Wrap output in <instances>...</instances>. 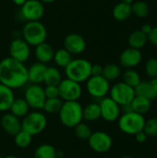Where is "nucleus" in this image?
Here are the masks:
<instances>
[{
	"label": "nucleus",
	"mask_w": 157,
	"mask_h": 158,
	"mask_svg": "<svg viewBox=\"0 0 157 158\" xmlns=\"http://www.w3.org/2000/svg\"><path fill=\"white\" fill-rule=\"evenodd\" d=\"M0 83L12 90L19 89L28 83V68L24 63L10 56L0 61Z\"/></svg>",
	"instance_id": "nucleus-1"
},
{
	"label": "nucleus",
	"mask_w": 157,
	"mask_h": 158,
	"mask_svg": "<svg viewBox=\"0 0 157 158\" xmlns=\"http://www.w3.org/2000/svg\"><path fill=\"white\" fill-rule=\"evenodd\" d=\"M83 106L79 101L63 102L58 112L60 122L67 128H74L83 120Z\"/></svg>",
	"instance_id": "nucleus-2"
},
{
	"label": "nucleus",
	"mask_w": 157,
	"mask_h": 158,
	"mask_svg": "<svg viewBox=\"0 0 157 158\" xmlns=\"http://www.w3.org/2000/svg\"><path fill=\"white\" fill-rule=\"evenodd\" d=\"M92 65L93 64L85 58L72 59L64 69L65 75L68 79H70L79 83L85 82L92 76Z\"/></svg>",
	"instance_id": "nucleus-3"
},
{
	"label": "nucleus",
	"mask_w": 157,
	"mask_h": 158,
	"mask_svg": "<svg viewBox=\"0 0 157 158\" xmlns=\"http://www.w3.org/2000/svg\"><path fill=\"white\" fill-rule=\"evenodd\" d=\"M145 120L146 119L143 115L130 111L120 115L118 119V129L123 133L134 136L138 132L143 131Z\"/></svg>",
	"instance_id": "nucleus-4"
},
{
	"label": "nucleus",
	"mask_w": 157,
	"mask_h": 158,
	"mask_svg": "<svg viewBox=\"0 0 157 158\" xmlns=\"http://www.w3.org/2000/svg\"><path fill=\"white\" fill-rule=\"evenodd\" d=\"M22 39L30 45L36 46L43 42H45L47 37V30L45 26L37 21H27L23 26L22 31Z\"/></svg>",
	"instance_id": "nucleus-5"
},
{
	"label": "nucleus",
	"mask_w": 157,
	"mask_h": 158,
	"mask_svg": "<svg viewBox=\"0 0 157 158\" xmlns=\"http://www.w3.org/2000/svg\"><path fill=\"white\" fill-rule=\"evenodd\" d=\"M47 126V118L40 110L30 111L21 120V130L32 137L42 133Z\"/></svg>",
	"instance_id": "nucleus-6"
},
{
	"label": "nucleus",
	"mask_w": 157,
	"mask_h": 158,
	"mask_svg": "<svg viewBox=\"0 0 157 158\" xmlns=\"http://www.w3.org/2000/svg\"><path fill=\"white\" fill-rule=\"evenodd\" d=\"M87 93L95 100L105 97L110 91V82L101 76H91L86 81Z\"/></svg>",
	"instance_id": "nucleus-7"
},
{
	"label": "nucleus",
	"mask_w": 157,
	"mask_h": 158,
	"mask_svg": "<svg viewBox=\"0 0 157 158\" xmlns=\"http://www.w3.org/2000/svg\"><path fill=\"white\" fill-rule=\"evenodd\" d=\"M135 95L134 88L128 85L124 81L118 82L110 87L109 97H111L120 106L130 104Z\"/></svg>",
	"instance_id": "nucleus-8"
},
{
	"label": "nucleus",
	"mask_w": 157,
	"mask_h": 158,
	"mask_svg": "<svg viewBox=\"0 0 157 158\" xmlns=\"http://www.w3.org/2000/svg\"><path fill=\"white\" fill-rule=\"evenodd\" d=\"M59 98L63 101H78L82 94V88L81 83L70 79H62L57 85Z\"/></svg>",
	"instance_id": "nucleus-9"
},
{
	"label": "nucleus",
	"mask_w": 157,
	"mask_h": 158,
	"mask_svg": "<svg viewBox=\"0 0 157 158\" xmlns=\"http://www.w3.org/2000/svg\"><path fill=\"white\" fill-rule=\"evenodd\" d=\"M87 141L90 148L97 154L107 153L113 145L112 137L107 132L103 131L92 132Z\"/></svg>",
	"instance_id": "nucleus-10"
},
{
	"label": "nucleus",
	"mask_w": 157,
	"mask_h": 158,
	"mask_svg": "<svg viewBox=\"0 0 157 158\" xmlns=\"http://www.w3.org/2000/svg\"><path fill=\"white\" fill-rule=\"evenodd\" d=\"M29 106L33 110H42L45 102V94L43 87L41 84H30L24 91V97Z\"/></svg>",
	"instance_id": "nucleus-11"
},
{
	"label": "nucleus",
	"mask_w": 157,
	"mask_h": 158,
	"mask_svg": "<svg viewBox=\"0 0 157 158\" xmlns=\"http://www.w3.org/2000/svg\"><path fill=\"white\" fill-rule=\"evenodd\" d=\"M19 14L26 21L40 20L44 15L43 3L40 0H27L20 6Z\"/></svg>",
	"instance_id": "nucleus-12"
},
{
	"label": "nucleus",
	"mask_w": 157,
	"mask_h": 158,
	"mask_svg": "<svg viewBox=\"0 0 157 158\" xmlns=\"http://www.w3.org/2000/svg\"><path fill=\"white\" fill-rule=\"evenodd\" d=\"M101 118L106 122H115L121 115V106L111 97L105 96L99 100Z\"/></svg>",
	"instance_id": "nucleus-13"
},
{
	"label": "nucleus",
	"mask_w": 157,
	"mask_h": 158,
	"mask_svg": "<svg viewBox=\"0 0 157 158\" xmlns=\"http://www.w3.org/2000/svg\"><path fill=\"white\" fill-rule=\"evenodd\" d=\"M9 56L17 61L25 63L31 56V46L19 37L13 39L8 47Z\"/></svg>",
	"instance_id": "nucleus-14"
},
{
	"label": "nucleus",
	"mask_w": 157,
	"mask_h": 158,
	"mask_svg": "<svg viewBox=\"0 0 157 158\" xmlns=\"http://www.w3.org/2000/svg\"><path fill=\"white\" fill-rule=\"evenodd\" d=\"M64 48L71 55H81L86 49V41L79 33H69L64 38Z\"/></svg>",
	"instance_id": "nucleus-15"
},
{
	"label": "nucleus",
	"mask_w": 157,
	"mask_h": 158,
	"mask_svg": "<svg viewBox=\"0 0 157 158\" xmlns=\"http://www.w3.org/2000/svg\"><path fill=\"white\" fill-rule=\"evenodd\" d=\"M142 59L143 55L140 49L129 47L121 53L119 56V63L126 69H134L142 62Z\"/></svg>",
	"instance_id": "nucleus-16"
},
{
	"label": "nucleus",
	"mask_w": 157,
	"mask_h": 158,
	"mask_svg": "<svg viewBox=\"0 0 157 158\" xmlns=\"http://www.w3.org/2000/svg\"><path fill=\"white\" fill-rule=\"evenodd\" d=\"M0 125L3 131L11 136H15L19 131H21L20 119L13 114H11L10 112L5 113L2 116L0 119Z\"/></svg>",
	"instance_id": "nucleus-17"
},
{
	"label": "nucleus",
	"mask_w": 157,
	"mask_h": 158,
	"mask_svg": "<svg viewBox=\"0 0 157 158\" xmlns=\"http://www.w3.org/2000/svg\"><path fill=\"white\" fill-rule=\"evenodd\" d=\"M46 64L35 62L28 68V82L31 84H41L43 82V77L46 70Z\"/></svg>",
	"instance_id": "nucleus-18"
},
{
	"label": "nucleus",
	"mask_w": 157,
	"mask_h": 158,
	"mask_svg": "<svg viewBox=\"0 0 157 158\" xmlns=\"http://www.w3.org/2000/svg\"><path fill=\"white\" fill-rule=\"evenodd\" d=\"M54 54H55V49L50 44L46 42H43L36 45L34 49V56L36 60L43 64H47L51 62L53 60Z\"/></svg>",
	"instance_id": "nucleus-19"
},
{
	"label": "nucleus",
	"mask_w": 157,
	"mask_h": 158,
	"mask_svg": "<svg viewBox=\"0 0 157 158\" xmlns=\"http://www.w3.org/2000/svg\"><path fill=\"white\" fill-rule=\"evenodd\" d=\"M15 94L12 89L0 83V113L9 111L11 104L15 99Z\"/></svg>",
	"instance_id": "nucleus-20"
},
{
	"label": "nucleus",
	"mask_w": 157,
	"mask_h": 158,
	"mask_svg": "<svg viewBox=\"0 0 157 158\" xmlns=\"http://www.w3.org/2000/svg\"><path fill=\"white\" fill-rule=\"evenodd\" d=\"M82 115H83V120H86L88 122H93L98 120L101 118V110H100L99 103L92 102L87 104L85 106H83Z\"/></svg>",
	"instance_id": "nucleus-21"
},
{
	"label": "nucleus",
	"mask_w": 157,
	"mask_h": 158,
	"mask_svg": "<svg viewBox=\"0 0 157 158\" xmlns=\"http://www.w3.org/2000/svg\"><path fill=\"white\" fill-rule=\"evenodd\" d=\"M30 109L31 107L24 98H15L13 103L11 104L9 111L17 118H23L30 112Z\"/></svg>",
	"instance_id": "nucleus-22"
},
{
	"label": "nucleus",
	"mask_w": 157,
	"mask_h": 158,
	"mask_svg": "<svg viewBox=\"0 0 157 158\" xmlns=\"http://www.w3.org/2000/svg\"><path fill=\"white\" fill-rule=\"evenodd\" d=\"M130 106H131L132 111L141 115H145L151 109L152 101L145 97L135 95V97L130 103Z\"/></svg>",
	"instance_id": "nucleus-23"
},
{
	"label": "nucleus",
	"mask_w": 157,
	"mask_h": 158,
	"mask_svg": "<svg viewBox=\"0 0 157 158\" xmlns=\"http://www.w3.org/2000/svg\"><path fill=\"white\" fill-rule=\"evenodd\" d=\"M113 17L115 19L118 21H124L127 20L131 15H132V10H131V5L126 4L124 2L118 3L112 11Z\"/></svg>",
	"instance_id": "nucleus-24"
},
{
	"label": "nucleus",
	"mask_w": 157,
	"mask_h": 158,
	"mask_svg": "<svg viewBox=\"0 0 157 158\" xmlns=\"http://www.w3.org/2000/svg\"><path fill=\"white\" fill-rule=\"evenodd\" d=\"M135 94L139 96L145 97L149 100H155L156 98V94L154 89V86L151 81H141L135 88Z\"/></svg>",
	"instance_id": "nucleus-25"
},
{
	"label": "nucleus",
	"mask_w": 157,
	"mask_h": 158,
	"mask_svg": "<svg viewBox=\"0 0 157 158\" xmlns=\"http://www.w3.org/2000/svg\"><path fill=\"white\" fill-rule=\"evenodd\" d=\"M148 39H147V35L145 33H143L141 30H137L132 31L128 39L130 47L131 48H135V49H141L143 48L146 43H147Z\"/></svg>",
	"instance_id": "nucleus-26"
},
{
	"label": "nucleus",
	"mask_w": 157,
	"mask_h": 158,
	"mask_svg": "<svg viewBox=\"0 0 157 158\" xmlns=\"http://www.w3.org/2000/svg\"><path fill=\"white\" fill-rule=\"evenodd\" d=\"M61 81H62V75L57 68L56 67L46 68L43 83H44L45 85H58Z\"/></svg>",
	"instance_id": "nucleus-27"
},
{
	"label": "nucleus",
	"mask_w": 157,
	"mask_h": 158,
	"mask_svg": "<svg viewBox=\"0 0 157 158\" xmlns=\"http://www.w3.org/2000/svg\"><path fill=\"white\" fill-rule=\"evenodd\" d=\"M53 60L57 67L65 69L72 60V55L65 48H60L55 51Z\"/></svg>",
	"instance_id": "nucleus-28"
},
{
	"label": "nucleus",
	"mask_w": 157,
	"mask_h": 158,
	"mask_svg": "<svg viewBox=\"0 0 157 158\" xmlns=\"http://www.w3.org/2000/svg\"><path fill=\"white\" fill-rule=\"evenodd\" d=\"M121 75V69L118 65L110 63L103 67V74L102 76L106 79L109 82L118 80Z\"/></svg>",
	"instance_id": "nucleus-29"
},
{
	"label": "nucleus",
	"mask_w": 157,
	"mask_h": 158,
	"mask_svg": "<svg viewBox=\"0 0 157 158\" xmlns=\"http://www.w3.org/2000/svg\"><path fill=\"white\" fill-rule=\"evenodd\" d=\"M63 101L59 97L56 98H46L45 102L43 106L42 110L45 114L53 115V114H58L61 106H62Z\"/></svg>",
	"instance_id": "nucleus-30"
},
{
	"label": "nucleus",
	"mask_w": 157,
	"mask_h": 158,
	"mask_svg": "<svg viewBox=\"0 0 157 158\" xmlns=\"http://www.w3.org/2000/svg\"><path fill=\"white\" fill-rule=\"evenodd\" d=\"M34 158H56V148L49 143L39 145L34 151Z\"/></svg>",
	"instance_id": "nucleus-31"
},
{
	"label": "nucleus",
	"mask_w": 157,
	"mask_h": 158,
	"mask_svg": "<svg viewBox=\"0 0 157 158\" xmlns=\"http://www.w3.org/2000/svg\"><path fill=\"white\" fill-rule=\"evenodd\" d=\"M31 142H32V136L22 130L20 131H19L14 136L15 144L19 148H21V149H25V148L29 147L31 145Z\"/></svg>",
	"instance_id": "nucleus-32"
},
{
	"label": "nucleus",
	"mask_w": 157,
	"mask_h": 158,
	"mask_svg": "<svg viewBox=\"0 0 157 158\" xmlns=\"http://www.w3.org/2000/svg\"><path fill=\"white\" fill-rule=\"evenodd\" d=\"M123 81L128 85L135 88L141 81V76L139 72H137L133 69H127V70L123 73Z\"/></svg>",
	"instance_id": "nucleus-33"
},
{
	"label": "nucleus",
	"mask_w": 157,
	"mask_h": 158,
	"mask_svg": "<svg viewBox=\"0 0 157 158\" xmlns=\"http://www.w3.org/2000/svg\"><path fill=\"white\" fill-rule=\"evenodd\" d=\"M132 14L138 18H145L148 16L150 8L147 3L143 1H137L131 4Z\"/></svg>",
	"instance_id": "nucleus-34"
},
{
	"label": "nucleus",
	"mask_w": 157,
	"mask_h": 158,
	"mask_svg": "<svg viewBox=\"0 0 157 158\" xmlns=\"http://www.w3.org/2000/svg\"><path fill=\"white\" fill-rule=\"evenodd\" d=\"M74 132H75V135L77 136L78 139L80 140H88L89 137L91 136L92 134V128L85 122H81L79 123L77 126H75L74 128Z\"/></svg>",
	"instance_id": "nucleus-35"
},
{
	"label": "nucleus",
	"mask_w": 157,
	"mask_h": 158,
	"mask_svg": "<svg viewBox=\"0 0 157 158\" xmlns=\"http://www.w3.org/2000/svg\"><path fill=\"white\" fill-rule=\"evenodd\" d=\"M143 131L148 137H157V118H152L145 120Z\"/></svg>",
	"instance_id": "nucleus-36"
},
{
	"label": "nucleus",
	"mask_w": 157,
	"mask_h": 158,
	"mask_svg": "<svg viewBox=\"0 0 157 158\" xmlns=\"http://www.w3.org/2000/svg\"><path fill=\"white\" fill-rule=\"evenodd\" d=\"M145 72L146 74L154 79L157 77V58H149L146 63H145V67H144Z\"/></svg>",
	"instance_id": "nucleus-37"
},
{
	"label": "nucleus",
	"mask_w": 157,
	"mask_h": 158,
	"mask_svg": "<svg viewBox=\"0 0 157 158\" xmlns=\"http://www.w3.org/2000/svg\"><path fill=\"white\" fill-rule=\"evenodd\" d=\"M43 90H44V94H45L46 98L59 97V93H58L57 85H45Z\"/></svg>",
	"instance_id": "nucleus-38"
},
{
	"label": "nucleus",
	"mask_w": 157,
	"mask_h": 158,
	"mask_svg": "<svg viewBox=\"0 0 157 158\" xmlns=\"http://www.w3.org/2000/svg\"><path fill=\"white\" fill-rule=\"evenodd\" d=\"M147 39L152 44H154L155 46H157V26L152 28L151 31L147 35Z\"/></svg>",
	"instance_id": "nucleus-39"
},
{
	"label": "nucleus",
	"mask_w": 157,
	"mask_h": 158,
	"mask_svg": "<svg viewBox=\"0 0 157 158\" xmlns=\"http://www.w3.org/2000/svg\"><path fill=\"white\" fill-rule=\"evenodd\" d=\"M91 73H92V76H101L103 74V66L99 64L92 65Z\"/></svg>",
	"instance_id": "nucleus-40"
},
{
	"label": "nucleus",
	"mask_w": 157,
	"mask_h": 158,
	"mask_svg": "<svg viewBox=\"0 0 157 158\" xmlns=\"http://www.w3.org/2000/svg\"><path fill=\"white\" fill-rule=\"evenodd\" d=\"M134 137H135V140L140 143H144L147 141V138H148V136L146 135V133L143 131H142L138 132L137 134H135Z\"/></svg>",
	"instance_id": "nucleus-41"
},
{
	"label": "nucleus",
	"mask_w": 157,
	"mask_h": 158,
	"mask_svg": "<svg viewBox=\"0 0 157 158\" xmlns=\"http://www.w3.org/2000/svg\"><path fill=\"white\" fill-rule=\"evenodd\" d=\"M152 28H153V27H152L150 24H144V25H143V27H142L141 31H142L143 33H145L146 35H148V34H149V32L151 31Z\"/></svg>",
	"instance_id": "nucleus-42"
},
{
	"label": "nucleus",
	"mask_w": 157,
	"mask_h": 158,
	"mask_svg": "<svg viewBox=\"0 0 157 158\" xmlns=\"http://www.w3.org/2000/svg\"><path fill=\"white\" fill-rule=\"evenodd\" d=\"M150 81L152 82V84H153V86H154V89H155V94H156L157 97V77L156 78L152 79Z\"/></svg>",
	"instance_id": "nucleus-43"
},
{
	"label": "nucleus",
	"mask_w": 157,
	"mask_h": 158,
	"mask_svg": "<svg viewBox=\"0 0 157 158\" xmlns=\"http://www.w3.org/2000/svg\"><path fill=\"white\" fill-rule=\"evenodd\" d=\"M13 1V3L15 4V5H17V6H21L27 0H12Z\"/></svg>",
	"instance_id": "nucleus-44"
},
{
	"label": "nucleus",
	"mask_w": 157,
	"mask_h": 158,
	"mask_svg": "<svg viewBox=\"0 0 157 158\" xmlns=\"http://www.w3.org/2000/svg\"><path fill=\"white\" fill-rule=\"evenodd\" d=\"M65 154L62 151H56V158H64Z\"/></svg>",
	"instance_id": "nucleus-45"
},
{
	"label": "nucleus",
	"mask_w": 157,
	"mask_h": 158,
	"mask_svg": "<svg viewBox=\"0 0 157 158\" xmlns=\"http://www.w3.org/2000/svg\"><path fill=\"white\" fill-rule=\"evenodd\" d=\"M40 1L42 3H43V4H51V3H54L56 0H40Z\"/></svg>",
	"instance_id": "nucleus-46"
},
{
	"label": "nucleus",
	"mask_w": 157,
	"mask_h": 158,
	"mask_svg": "<svg viewBox=\"0 0 157 158\" xmlns=\"http://www.w3.org/2000/svg\"><path fill=\"white\" fill-rule=\"evenodd\" d=\"M122 2H124L126 4H129V5H131L134 2V0H122Z\"/></svg>",
	"instance_id": "nucleus-47"
},
{
	"label": "nucleus",
	"mask_w": 157,
	"mask_h": 158,
	"mask_svg": "<svg viewBox=\"0 0 157 158\" xmlns=\"http://www.w3.org/2000/svg\"><path fill=\"white\" fill-rule=\"evenodd\" d=\"M3 158H19L18 156H12V155H9V156H5V157Z\"/></svg>",
	"instance_id": "nucleus-48"
},
{
	"label": "nucleus",
	"mask_w": 157,
	"mask_h": 158,
	"mask_svg": "<svg viewBox=\"0 0 157 158\" xmlns=\"http://www.w3.org/2000/svg\"><path fill=\"white\" fill-rule=\"evenodd\" d=\"M120 158H132V157H130V156H122V157H120Z\"/></svg>",
	"instance_id": "nucleus-49"
},
{
	"label": "nucleus",
	"mask_w": 157,
	"mask_h": 158,
	"mask_svg": "<svg viewBox=\"0 0 157 158\" xmlns=\"http://www.w3.org/2000/svg\"><path fill=\"white\" fill-rule=\"evenodd\" d=\"M0 158H3L2 157V156H1V154H0Z\"/></svg>",
	"instance_id": "nucleus-50"
}]
</instances>
